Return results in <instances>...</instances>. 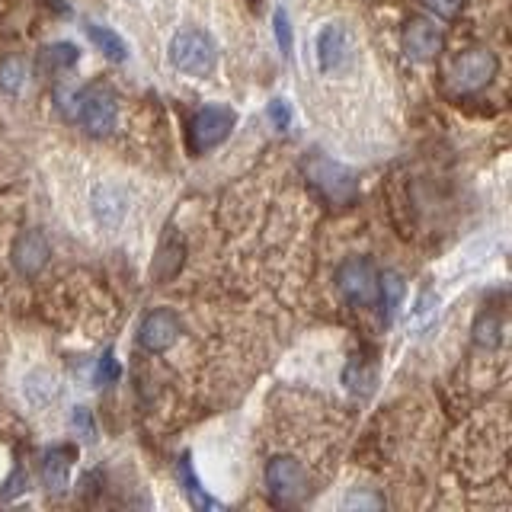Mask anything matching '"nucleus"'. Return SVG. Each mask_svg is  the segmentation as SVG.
Masks as SVG:
<instances>
[{
  "label": "nucleus",
  "mask_w": 512,
  "mask_h": 512,
  "mask_svg": "<svg viewBox=\"0 0 512 512\" xmlns=\"http://www.w3.org/2000/svg\"><path fill=\"white\" fill-rule=\"evenodd\" d=\"M71 461H74V448L71 445H58V448H52V452L45 455V461H42V480H45L48 490L68 487V468H71Z\"/></svg>",
  "instance_id": "15"
},
{
  "label": "nucleus",
  "mask_w": 512,
  "mask_h": 512,
  "mask_svg": "<svg viewBox=\"0 0 512 512\" xmlns=\"http://www.w3.org/2000/svg\"><path fill=\"white\" fill-rule=\"evenodd\" d=\"M266 490L276 506H298L308 496V471L301 461L276 455L266 464Z\"/></svg>",
  "instance_id": "8"
},
{
  "label": "nucleus",
  "mask_w": 512,
  "mask_h": 512,
  "mask_svg": "<svg viewBox=\"0 0 512 512\" xmlns=\"http://www.w3.org/2000/svg\"><path fill=\"white\" fill-rule=\"evenodd\" d=\"M23 400L32 413H55L61 404V381L48 368H32L23 381Z\"/></svg>",
  "instance_id": "12"
},
{
  "label": "nucleus",
  "mask_w": 512,
  "mask_h": 512,
  "mask_svg": "<svg viewBox=\"0 0 512 512\" xmlns=\"http://www.w3.org/2000/svg\"><path fill=\"white\" fill-rule=\"evenodd\" d=\"M496 68H500V61H496L490 48H471V52L455 58L452 87L458 93H480L496 77Z\"/></svg>",
  "instance_id": "9"
},
{
  "label": "nucleus",
  "mask_w": 512,
  "mask_h": 512,
  "mask_svg": "<svg viewBox=\"0 0 512 512\" xmlns=\"http://www.w3.org/2000/svg\"><path fill=\"white\" fill-rule=\"evenodd\" d=\"M119 362H116V356H112V349H106L103 352V359L96 362V384H116L119 381Z\"/></svg>",
  "instance_id": "22"
},
{
  "label": "nucleus",
  "mask_w": 512,
  "mask_h": 512,
  "mask_svg": "<svg viewBox=\"0 0 512 512\" xmlns=\"http://www.w3.org/2000/svg\"><path fill=\"white\" fill-rule=\"evenodd\" d=\"M432 314H436V298H432L429 292H423L420 301H416V308H413V324H423V320Z\"/></svg>",
  "instance_id": "28"
},
{
  "label": "nucleus",
  "mask_w": 512,
  "mask_h": 512,
  "mask_svg": "<svg viewBox=\"0 0 512 512\" xmlns=\"http://www.w3.org/2000/svg\"><path fill=\"white\" fill-rule=\"evenodd\" d=\"M61 205L74 234L96 244H122L151 215L148 192L125 173L77 164L61 173Z\"/></svg>",
  "instance_id": "3"
},
{
  "label": "nucleus",
  "mask_w": 512,
  "mask_h": 512,
  "mask_svg": "<svg viewBox=\"0 0 512 512\" xmlns=\"http://www.w3.org/2000/svg\"><path fill=\"white\" fill-rule=\"evenodd\" d=\"M77 61H80V52H77V45H71V42H52V45H45L39 52V64H42V71H48V74H68Z\"/></svg>",
  "instance_id": "17"
},
{
  "label": "nucleus",
  "mask_w": 512,
  "mask_h": 512,
  "mask_svg": "<svg viewBox=\"0 0 512 512\" xmlns=\"http://www.w3.org/2000/svg\"><path fill=\"white\" fill-rule=\"evenodd\" d=\"M336 288L352 308H375L381 295V272L368 256H349L336 266Z\"/></svg>",
  "instance_id": "6"
},
{
  "label": "nucleus",
  "mask_w": 512,
  "mask_h": 512,
  "mask_svg": "<svg viewBox=\"0 0 512 512\" xmlns=\"http://www.w3.org/2000/svg\"><path fill=\"white\" fill-rule=\"evenodd\" d=\"M304 112L330 144L346 154L384 151L397 128L388 68L362 20L343 7H320L301 39Z\"/></svg>",
  "instance_id": "1"
},
{
  "label": "nucleus",
  "mask_w": 512,
  "mask_h": 512,
  "mask_svg": "<svg viewBox=\"0 0 512 512\" xmlns=\"http://www.w3.org/2000/svg\"><path fill=\"white\" fill-rule=\"evenodd\" d=\"M346 509H381L384 506V500L381 496H375V493H359V490H352L349 496H346V503H343Z\"/></svg>",
  "instance_id": "26"
},
{
  "label": "nucleus",
  "mask_w": 512,
  "mask_h": 512,
  "mask_svg": "<svg viewBox=\"0 0 512 512\" xmlns=\"http://www.w3.org/2000/svg\"><path fill=\"white\" fill-rule=\"evenodd\" d=\"M304 173L308 183L324 196L330 205H352L359 196V180L349 167H343L340 160H333L327 154H311L304 160Z\"/></svg>",
  "instance_id": "4"
},
{
  "label": "nucleus",
  "mask_w": 512,
  "mask_h": 512,
  "mask_svg": "<svg viewBox=\"0 0 512 512\" xmlns=\"http://www.w3.org/2000/svg\"><path fill=\"white\" fill-rule=\"evenodd\" d=\"M423 7L432 10L436 16H442V20H455L464 7V0H423Z\"/></svg>",
  "instance_id": "25"
},
{
  "label": "nucleus",
  "mask_w": 512,
  "mask_h": 512,
  "mask_svg": "<svg viewBox=\"0 0 512 512\" xmlns=\"http://www.w3.org/2000/svg\"><path fill=\"white\" fill-rule=\"evenodd\" d=\"M180 480H183V490H186V496H189V503H192V506H196V509H208V506H212V500H208L205 490L199 487L196 474H192L189 458L180 461Z\"/></svg>",
  "instance_id": "21"
},
{
  "label": "nucleus",
  "mask_w": 512,
  "mask_h": 512,
  "mask_svg": "<svg viewBox=\"0 0 512 512\" xmlns=\"http://www.w3.org/2000/svg\"><path fill=\"white\" fill-rule=\"evenodd\" d=\"M48 260H52V244H48V237L42 231L29 228L23 234H16L10 247V263L23 279H36L48 266Z\"/></svg>",
  "instance_id": "10"
},
{
  "label": "nucleus",
  "mask_w": 512,
  "mask_h": 512,
  "mask_svg": "<svg viewBox=\"0 0 512 512\" xmlns=\"http://www.w3.org/2000/svg\"><path fill=\"white\" fill-rule=\"evenodd\" d=\"M71 426H74L77 436H84V439H93V436H96L93 416H90L87 407H74V413H71Z\"/></svg>",
  "instance_id": "24"
},
{
  "label": "nucleus",
  "mask_w": 512,
  "mask_h": 512,
  "mask_svg": "<svg viewBox=\"0 0 512 512\" xmlns=\"http://www.w3.org/2000/svg\"><path fill=\"white\" fill-rule=\"evenodd\" d=\"M74 119L80 128H87L90 135H106L116 128L119 119V100L112 87L106 84H87L84 90L74 93Z\"/></svg>",
  "instance_id": "7"
},
{
  "label": "nucleus",
  "mask_w": 512,
  "mask_h": 512,
  "mask_svg": "<svg viewBox=\"0 0 512 512\" xmlns=\"http://www.w3.org/2000/svg\"><path fill=\"white\" fill-rule=\"evenodd\" d=\"M144 64L183 93H228L244 80L253 36L237 0H112Z\"/></svg>",
  "instance_id": "2"
},
{
  "label": "nucleus",
  "mask_w": 512,
  "mask_h": 512,
  "mask_svg": "<svg viewBox=\"0 0 512 512\" xmlns=\"http://www.w3.org/2000/svg\"><path fill=\"white\" fill-rule=\"evenodd\" d=\"M400 298H404V282H400L397 272H384L381 295H378V301H384V320L394 317V311L400 308Z\"/></svg>",
  "instance_id": "20"
},
{
  "label": "nucleus",
  "mask_w": 512,
  "mask_h": 512,
  "mask_svg": "<svg viewBox=\"0 0 512 512\" xmlns=\"http://www.w3.org/2000/svg\"><path fill=\"white\" fill-rule=\"evenodd\" d=\"M183 256H186V244L176 237H167L164 244L157 247L154 263H151V279L154 282H170L173 276H180L183 269Z\"/></svg>",
  "instance_id": "14"
},
{
  "label": "nucleus",
  "mask_w": 512,
  "mask_h": 512,
  "mask_svg": "<svg viewBox=\"0 0 512 512\" xmlns=\"http://www.w3.org/2000/svg\"><path fill=\"white\" fill-rule=\"evenodd\" d=\"M234 125H237V112L231 106H224V103H208V106H202L196 116H192L189 132H186L189 154L202 157L208 151L221 148V144L231 138Z\"/></svg>",
  "instance_id": "5"
},
{
  "label": "nucleus",
  "mask_w": 512,
  "mask_h": 512,
  "mask_svg": "<svg viewBox=\"0 0 512 512\" xmlns=\"http://www.w3.org/2000/svg\"><path fill=\"white\" fill-rule=\"evenodd\" d=\"M138 340L148 352H167L176 340H180V317H176L170 308H154L141 320Z\"/></svg>",
  "instance_id": "11"
},
{
  "label": "nucleus",
  "mask_w": 512,
  "mask_h": 512,
  "mask_svg": "<svg viewBox=\"0 0 512 512\" xmlns=\"http://www.w3.org/2000/svg\"><path fill=\"white\" fill-rule=\"evenodd\" d=\"M445 45V36L439 26H432L429 20H410L404 26V52L416 61H432Z\"/></svg>",
  "instance_id": "13"
},
{
  "label": "nucleus",
  "mask_w": 512,
  "mask_h": 512,
  "mask_svg": "<svg viewBox=\"0 0 512 512\" xmlns=\"http://www.w3.org/2000/svg\"><path fill=\"white\" fill-rule=\"evenodd\" d=\"M26 84V61L20 55H7L0 58V93L16 96Z\"/></svg>",
  "instance_id": "18"
},
{
  "label": "nucleus",
  "mask_w": 512,
  "mask_h": 512,
  "mask_svg": "<svg viewBox=\"0 0 512 512\" xmlns=\"http://www.w3.org/2000/svg\"><path fill=\"white\" fill-rule=\"evenodd\" d=\"M87 36H90V42L100 48V52L112 61V64H122L125 58H128V45H125V39L119 36L116 29H109V26H100V23H93V20H87Z\"/></svg>",
  "instance_id": "16"
},
{
  "label": "nucleus",
  "mask_w": 512,
  "mask_h": 512,
  "mask_svg": "<svg viewBox=\"0 0 512 512\" xmlns=\"http://www.w3.org/2000/svg\"><path fill=\"white\" fill-rule=\"evenodd\" d=\"M503 340V320L496 317L493 311H484L477 317V324H474V343L480 349H496Z\"/></svg>",
  "instance_id": "19"
},
{
  "label": "nucleus",
  "mask_w": 512,
  "mask_h": 512,
  "mask_svg": "<svg viewBox=\"0 0 512 512\" xmlns=\"http://www.w3.org/2000/svg\"><path fill=\"white\" fill-rule=\"evenodd\" d=\"M266 116H269V122L276 125V128H288V122H292V109H288L285 100H269Z\"/></svg>",
  "instance_id": "27"
},
{
  "label": "nucleus",
  "mask_w": 512,
  "mask_h": 512,
  "mask_svg": "<svg viewBox=\"0 0 512 512\" xmlns=\"http://www.w3.org/2000/svg\"><path fill=\"white\" fill-rule=\"evenodd\" d=\"M276 39H279L282 55H292L295 39H292V23H288V13L285 10H276Z\"/></svg>",
  "instance_id": "23"
}]
</instances>
